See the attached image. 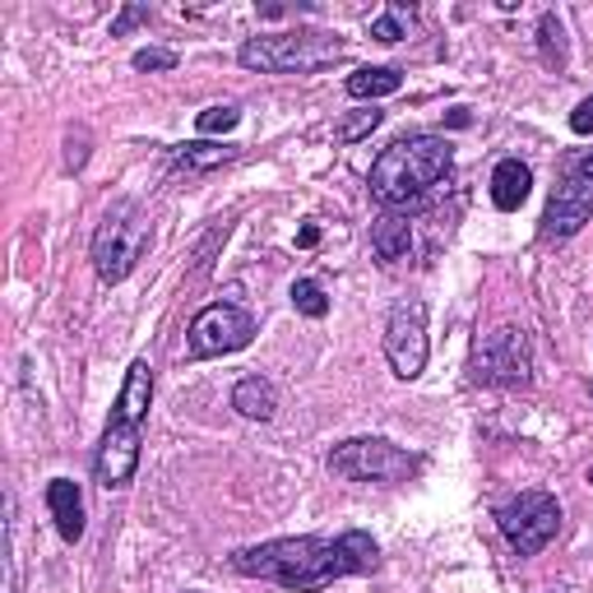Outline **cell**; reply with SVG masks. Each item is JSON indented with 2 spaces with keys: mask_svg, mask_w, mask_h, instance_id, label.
I'll use <instances>...</instances> for the list:
<instances>
[{
  "mask_svg": "<svg viewBox=\"0 0 593 593\" xmlns=\"http://www.w3.org/2000/svg\"><path fill=\"white\" fill-rule=\"evenodd\" d=\"M149 404H153V367L140 358V362H130V371H126V385H121V394H116L112 418L140 427L149 418Z\"/></svg>",
  "mask_w": 593,
  "mask_h": 593,
  "instance_id": "4fadbf2b",
  "label": "cell"
},
{
  "mask_svg": "<svg viewBox=\"0 0 593 593\" xmlns=\"http://www.w3.org/2000/svg\"><path fill=\"white\" fill-rule=\"evenodd\" d=\"M399 14H404V5H394L389 14L371 19V37H375V43H399V37H404V24H399Z\"/></svg>",
  "mask_w": 593,
  "mask_h": 593,
  "instance_id": "d4e9b609",
  "label": "cell"
},
{
  "mask_svg": "<svg viewBox=\"0 0 593 593\" xmlns=\"http://www.w3.org/2000/svg\"><path fill=\"white\" fill-rule=\"evenodd\" d=\"M533 190V172L528 163H520V158H501L497 172H491V205H497L501 213H515Z\"/></svg>",
  "mask_w": 593,
  "mask_h": 593,
  "instance_id": "5bb4252c",
  "label": "cell"
},
{
  "mask_svg": "<svg viewBox=\"0 0 593 593\" xmlns=\"http://www.w3.org/2000/svg\"><path fill=\"white\" fill-rule=\"evenodd\" d=\"M450 167H454V144L445 135H404V140H394L371 163V176H367L371 200H381L385 209H399L427 195L437 182H445Z\"/></svg>",
  "mask_w": 593,
  "mask_h": 593,
  "instance_id": "7a4b0ae2",
  "label": "cell"
},
{
  "mask_svg": "<svg viewBox=\"0 0 593 593\" xmlns=\"http://www.w3.org/2000/svg\"><path fill=\"white\" fill-rule=\"evenodd\" d=\"M570 130H575V135H593V93L584 97L575 112H570Z\"/></svg>",
  "mask_w": 593,
  "mask_h": 593,
  "instance_id": "83f0119b",
  "label": "cell"
},
{
  "mask_svg": "<svg viewBox=\"0 0 593 593\" xmlns=\"http://www.w3.org/2000/svg\"><path fill=\"white\" fill-rule=\"evenodd\" d=\"M385 362L399 381H418L427 367V302L422 296H399L385 321Z\"/></svg>",
  "mask_w": 593,
  "mask_h": 593,
  "instance_id": "ba28073f",
  "label": "cell"
},
{
  "mask_svg": "<svg viewBox=\"0 0 593 593\" xmlns=\"http://www.w3.org/2000/svg\"><path fill=\"white\" fill-rule=\"evenodd\" d=\"M412 246V223L404 219V213H385V219L371 223V251L381 265H399L404 255Z\"/></svg>",
  "mask_w": 593,
  "mask_h": 593,
  "instance_id": "2e32d148",
  "label": "cell"
},
{
  "mask_svg": "<svg viewBox=\"0 0 593 593\" xmlns=\"http://www.w3.org/2000/svg\"><path fill=\"white\" fill-rule=\"evenodd\" d=\"M47 510L56 520V533L66 543L84 538V497H79V482L74 478H51L47 482Z\"/></svg>",
  "mask_w": 593,
  "mask_h": 593,
  "instance_id": "7c38bea8",
  "label": "cell"
},
{
  "mask_svg": "<svg viewBox=\"0 0 593 593\" xmlns=\"http://www.w3.org/2000/svg\"><path fill=\"white\" fill-rule=\"evenodd\" d=\"M5 593H19V547H14V491H5Z\"/></svg>",
  "mask_w": 593,
  "mask_h": 593,
  "instance_id": "7402d4cb",
  "label": "cell"
},
{
  "mask_svg": "<svg viewBox=\"0 0 593 593\" xmlns=\"http://www.w3.org/2000/svg\"><path fill=\"white\" fill-rule=\"evenodd\" d=\"M584 478H589V482H593V464H589V473H584Z\"/></svg>",
  "mask_w": 593,
  "mask_h": 593,
  "instance_id": "d6a6232c",
  "label": "cell"
},
{
  "mask_svg": "<svg viewBox=\"0 0 593 593\" xmlns=\"http://www.w3.org/2000/svg\"><path fill=\"white\" fill-rule=\"evenodd\" d=\"M538 56H543V66L547 70H566V56H570V47H566V24L557 14H543L538 19Z\"/></svg>",
  "mask_w": 593,
  "mask_h": 593,
  "instance_id": "d6986e66",
  "label": "cell"
},
{
  "mask_svg": "<svg viewBox=\"0 0 593 593\" xmlns=\"http://www.w3.org/2000/svg\"><path fill=\"white\" fill-rule=\"evenodd\" d=\"M468 121H473L468 107H454V112H450V126H468Z\"/></svg>",
  "mask_w": 593,
  "mask_h": 593,
  "instance_id": "f546056e",
  "label": "cell"
},
{
  "mask_svg": "<svg viewBox=\"0 0 593 593\" xmlns=\"http://www.w3.org/2000/svg\"><path fill=\"white\" fill-rule=\"evenodd\" d=\"M232 408L251 422H269L274 412H279V389H274V381H265V375H242V381L232 385Z\"/></svg>",
  "mask_w": 593,
  "mask_h": 593,
  "instance_id": "9a60e30c",
  "label": "cell"
},
{
  "mask_svg": "<svg viewBox=\"0 0 593 593\" xmlns=\"http://www.w3.org/2000/svg\"><path fill=\"white\" fill-rule=\"evenodd\" d=\"M584 223H593V182L575 172L551 190L547 213H543V236L547 242H566V236H575Z\"/></svg>",
  "mask_w": 593,
  "mask_h": 593,
  "instance_id": "8fae6325",
  "label": "cell"
},
{
  "mask_svg": "<svg viewBox=\"0 0 593 593\" xmlns=\"http://www.w3.org/2000/svg\"><path fill=\"white\" fill-rule=\"evenodd\" d=\"M497 524L505 543L515 547V557H538V551L557 538L561 528V505L551 491H520L497 510Z\"/></svg>",
  "mask_w": 593,
  "mask_h": 593,
  "instance_id": "52a82bcc",
  "label": "cell"
},
{
  "mask_svg": "<svg viewBox=\"0 0 593 593\" xmlns=\"http://www.w3.org/2000/svg\"><path fill=\"white\" fill-rule=\"evenodd\" d=\"M344 56V43L334 33L321 28H296V33H260V37H246L236 61L246 70H260V74H311V70H325Z\"/></svg>",
  "mask_w": 593,
  "mask_h": 593,
  "instance_id": "277c9868",
  "label": "cell"
},
{
  "mask_svg": "<svg viewBox=\"0 0 593 593\" xmlns=\"http://www.w3.org/2000/svg\"><path fill=\"white\" fill-rule=\"evenodd\" d=\"M89 163V130H70L66 135V172H84Z\"/></svg>",
  "mask_w": 593,
  "mask_h": 593,
  "instance_id": "484cf974",
  "label": "cell"
},
{
  "mask_svg": "<svg viewBox=\"0 0 593 593\" xmlns=\"http://www.w3.org/2000/svg\"><path fill=\"white\" fill-rule=\"evenodd\" d=\"M140 454H144V431L135 422L107 418V431H103V441H97V460H93L97 487H107V491L130 487L135 473H140Z\"/></svg>",
  "mask_w": 593,
  "mask_h": 593,
  "instance_id": "30bf717a",
  "label": "cell"
},
{
  "mask_svg": "<svg viewBox=\"0 0 593 593\" xmlns=\"http://www.w3.org/2000/svg\"><path fill=\"white\" fill-rule=\"evenodd\" d=\"M580 176H589V182H593V153L580 158Z\"/></svg>",
  "mask_w": 593,
  "mask_h": 593,
  "instance_id": "4dcf8cb0",
  "label": "cell"
},
{
  "mask_svg": "<svg viewBox=\"0 0 593 593\" xmlns=\"http://www.w3.org/2000/svg\"><path fill=\"white\" fill-rule=\"evenodd\" d=\"M149 24V5H126L121 14H116V24H112V37H126L130 28H140Z\"/></svg>",
  "mask_w": 593,
  "mask_h": 593,
  "instance_id": "4316f807",
  "label": "cell"
},
{
  "mask_svg": "<svg viewBox=\"0 0 593 593\" xmlns=\"http://www.w3.org/2000/svg\"><path fill=\"white\" fill-rule=\"evenodd\" d=\"M242 126V107L236 103H219V107H205L200 116H195V130L200 135H228Z\"/></svg>",
  "mask_w": 593,
  "mask_h": 593,
  "instance_id": "44dd1931",
  "label": "cell"
},
{
  "mask_svg": "<svg viewBox=\"0 0 593 593\" xmlns=\"http://www.w3.org/2000/svg\"><path fill=\"white\" fill-rule=\"evenodd\" d=\"M260 14H265V19H283L288 10H283V5H260Z\"/></svg>",
  "mask_w": 593,
  "mask_h": 593,
  "instance_id": "1f68e13d",
  "label": "cell"
},
{
  "mask_svg": "<svg viewBox=\"0 0 593 593\" xmlns=\"http://www.w3.org/2000/svg\"><path fill=\"white\" fill-rule=\"evenodd\" d=\"M381 566V547H375L371 533L348 528L339 538H274L260 547H242L232 551V570L251 580H274L292 593H315L334 580L348 575H371Z\"/></svg>",
  "mask_w": 593,
  "mask_h": 593,
  "instance_id": "6da1fadb",
  "label": "cell"
},
{
  "mask_svg": "<svg viewBox=\"0 0 593 593\" xmlns=\"http://www.w3.org/2000/svg\"><path fill=\"white\" fill-rule=\"evenodd\" d=\"M468 381L473 385H491V389H520L533 381V344L528 329L520 325H497L473 344L468 358Z\"/></svg>",
  "mask_w": 593,
  "mask_h": 593,
  "instance_id": "5b68a950",
  "label": "cell"
},
{
  "mask_svg": "<svg viewBox=\"0 0 593 593\" xmlns=\"http://www.w3.org/2000/svg\"><path fill=\"white\" fill-rule=\"evenodd\" d=\"M315 242H321V228H315V223H306L302 232H296V246H302V251H311Z\"/></svg>",
  "mask_w": 593,
  "mask_h": 593,
  "instance_id": "f1b7e54d",
  "label": "cell"
},
{
  "mask_svg": "<svg viewBox=\"0 0 593 593\" xmlns=\"http://www.w3.org/2000/svg\"><path fill=\"white\" fill-rule=\"evenodd\" d=\"M385 121V112H375V107H367V112H352L348 121L339 126V144H358V140H367V135Z\"/></svg>",
  "mask_w": 593,
  "mask_h": 593,
  "instance_id": "603a6c76",
  "label": "cell"
},
{
  "mask_svg": "<svg viewBox=\"0 0 593 593\" xmlns=\"http://www.w3.org/2000/svg\"><path fill=\"white\" fill-rule=\"evenodd\" d=\"M255 339V321L251 311L232 306V302H213L190 321L186 329V352L195 362L200 358H228V352H242Z\"/></svg>",
  "mask_w": 593,
  "mask_h": 593,
  "instance_id": "9c48e42d",
  "label": "cell"
},
{
  "mask_svg": "<svg viewBox=\"0 0 593 593\" xmlns=\"http://www.w3.org/2000/svg\"><path fill=\"white\" fill-rule=\"evenodd\" d=\"M292 306L302 311V315H311V321H325V315H329V296H325V288L315 283V279H296L292 283Z\"/></svg>",
  "mask_w": 593,
  "mask_h": 593,
  "instance_id": "ffe728a7",
  "label": "cell"
},
{
  "mask_svg": "<svg viewBox=\"0 0 593 593\" xmlns=\"http://www.w3.org/2000/svg\"><path fill=\"white\" fill-rule=\"evenodd\" d=\"M329 473L344 482H408L422 468L418 454L394 445L385 437H352L329 450Z\"/></svg>",
  "mask_w": 593,
  "mask_h": 593,
  "instance_id": "8992f818",
  "label": "cell"
},
{
  "mask_svg": "<svg viewBox=\"0 0 593 593\" xmlns=\"http://www.w3.org/2000/svg\"><path fill=\"white\" fill-rule=\"evenodd\" d=\"M149 242H153L149 213L135 200H112L107 213H103V223H97V232H93V246H89L97 279L103 283H126L130 274L140 269Z\"/></svg>",
  "mask_w": 593,
  "mask_h": 593,
  "instance_id": "3957f363",
  "label": "cell"
},
{
  "mask_svg": "<svg viewBox=\"0 0 593 593\" xmlns=\"http://www.w3.org/2000/svg\"><path fill=\"white\" fill-rule=\"evenodd\" d=\"M399 89H404V74L394 66H362L348 74V97H371L375 103V97H389Z\"/></svg>",
  "mask_w": 593,
  "mask_h": 593,
  "instance_id": "ac0fdd59",
  "label": "cell"
},
{
  "mask_svg": "<svg viewBox=\"0 0 593 593\" xmlns=\"http://www.w3.org/2000/svg\"><path fill=\"white\" fill-rule=\"evenodd\" d=\"M176 61H182V56H176V51H163V47H144V51H135V70H144V74L176 70Z\"/></svg>",
  "mask_w": 593,
  "mask_h": 593,
  "instance_id": "cb8c5ba5",
  "label": "cell"
},
{
  "mask_svg": "<svg viewBox=\"0 0 593 593\" xmlns=\"http://www.w3.org/2000/svg\"><path fill=\"white\" fill-rule=\"evenodd\" d=\"M232 158H236V149H228V144L195 140V144H176V149H172V167L186 172V176H200V172H213V167L232 163Z\"/></svg>",
  "mask_w": 593,
  "mask_h": 593,
  "instance_id": "e0dca14e",
  "label": "cell"
}]
</instances>
